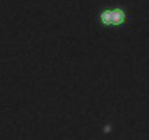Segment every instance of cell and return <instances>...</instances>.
Masks as SVG:
<instances>
[{"instance_id": "obj_1", "label": "cell", "mask_w": 149, "mask_h": 140, "mask_svg": "<svg viewBox=\"0 0 149 140\" xmlns=\"http://www.w3.org/2000/svg\"><path fill=\"white\" fill-rule=\"evenodd\" d=\"M130 21V13L123 5H108L98 9L95 15V22L100 28L118 29L124 28Z\"/></svg>"}]
</instances>
